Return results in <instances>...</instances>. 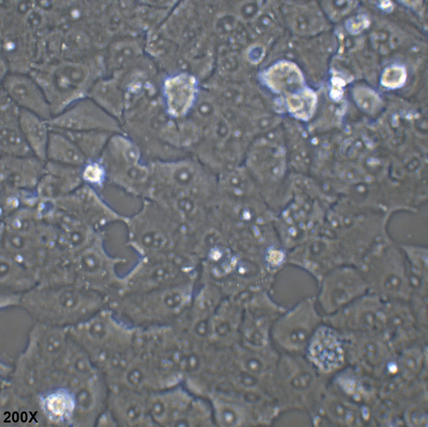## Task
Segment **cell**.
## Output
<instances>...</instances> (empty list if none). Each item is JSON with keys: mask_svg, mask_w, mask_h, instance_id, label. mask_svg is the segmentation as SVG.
Segmentation results:
<instances>
[{"mask_svg": "<svg viewBox=\"0 0 428 427\" xmlns=\"http://www.w3.org/2000/svg\"><path fill=\"white\" fill-rule=\"evenodd\" d=\"M102 294L75 284L37 286L22 296L19 306L49 322H81L105 307Z\"/></svg>", "mask_w": 428, "mask_h": 427, "instance_id": "6da1fadb", "label": "cell"}, {"mask_svg": "<svg viewBox=\"0 0 428 427\" xmlns=\"http://www.w3.org/2000/svg\"><path fill=\"white\" fill-rule=\"evenodd\" d=\"M126 245L142 258L177 250L182 240L183 226L160 204L142 200L140 209L126 216Z\"/></svg>", "mask_w": 428, "mask_h": 427, "instance_id": "7a4b0ae2", "label": "cell"}, {"mask_svg": "<svg viewBox=\"0 0 428 427\" xmlns=\"http://www.w3.org/2000/svg\"><path fill=\"white\" fill-rule=\"evenodd\" d=\"M369 292L384 301H408L410 289L407 268L400 244L386 235L379 236L356 266Z\"/></svg>", "mask_w": 428, "mask_h": 427, "instance_id": "3957f363", "label": "cell"}, {"mask_svg": "<svg viewBox=\"0 0 428 427\" xmlns=\"http://www.w3.org/2000/svg\"><path fill=\"white\" fill-rule=\"evenodd\" d=\"M190 288L184 282L147 292L115 297L106 306L137 327L149 326L180 313L188 304Z\"/></svg>", "mask_w": 428, "mask_h": 427, "instance_id": "277c9868", "label": "cell"}, {"mask_svg": "<svg viewBox=\"0 0 428 427\" xmlns=\"http://www.w3.org/2000/svg\"><path fill=\"white\" fill-rule=\"evenodd\" d=\"M148 164L150 182L146 199L160 202L183 194H193L203 200L211 197V179L198 163L180 159L154 160Z\"/></svg>", "mask_w": 428, "mask_h": 427, "instance_id": "5b68a950", "label": "cell"}, {"mask_svg": "<svg viewBox=\"0 0 428 427\" xmlns=\"http://www.w3.org/2000/svg\"><path fill=\"white\" fill-rule=\"evenodd\" d=\"M104 239V234L101 231L90 244L72 259L68 273L71 284L99 293L105 298L118 288L121 275L117 268L126 260L109 254L105 247Z\"/></svg>", "mask_w": 428, "mask_h": 427, "instance_id": "8992f818", "label": "cell"}, {"mask_svg": "<svg viewBox=\"0 0 428 427\" xmlns=\"http://www.w3.org/2000/svg\"><path fill=\"white\" fill-rule=\"evenodd\" d=\"M191 264L186 257L176 252L138 258L131 269L121 275L118 288L109 299L151 291L183 282Z\"/></svg>", "mask_w": 428, "mask_h": 427, "instance_id": "52a82bcc", "label": "cell"}, {"mask_svg": "<svg viewBox=\"0 0 428 427\" xmlns=\"http://www.w3.org/2000/svg\"><path fill=\"white\" fill-rule=\"evenodd\" d=\"M137 330V327L121 321L105 306L80 322L74 334L88 345L111 347L124 351L133 346Z\"/></svg>", "mask_w": 428, "mask_h": 427, "instance_id": "ba28073f", "label": "cell"}, {"mask_svg": "<svg viewBox=\"0 0 428 427\" xmlns=\"http://www.w3.org/2000/svg\"><path fill=\"white\" fill-rule=\"evenodd\" d=\"M47 122L51 128L65 130L104 131L113 133L120 130L117 119L91 98L80 99Z\"/></svg>", "mask_w": 428, "mask_h": 427, "instance_id": "9c48e42d", "label": "cell"}, {"mask_svg": "<svg viewBox=\"0 0 428 427\" xmlns=\"http://www.w3.org/2000/svg\"><path fill=\"white\" fill-rule=\"evenodd\" d=\"M322 300L326 309L346 306L369 292L367 284L354 265L329 276L324 283Z\"/></svg>", "mask_w": 428, "mask_h": 427, "instance_id": "30bf717a", "label": "cell"}, {"mask_svg": "<svg viewBox=\"0 0 428 427\" xmlns=\"http://www.w3.org/2000/svg\"><path fill=\"white\" fill-rule=\"evenodd\" d=\"M20 111L21 109L2 91L0 117L1 155H34L20 128Z\"/></svg>", "mask_w": 428, "mask_h": 427, "instance_id": "8fae6325", "label": "cell"}, {"mask_svg": "<svg viewBox=\"0 0 428 427\" xmlns=\"http://www.w3.org/2000/svg\"><path fill=\"white\" fill-rule=\"evenodd\" d=\"M3 90L21 109L49 120L52 117L49 104L36 81L21 75L6 77Z\"/></svg>", "mask_w": 428, "mask_h": 427, "instance_id": "7c38bea8", "label": "cell"}, {"mask_svg": "<svg viewBox=\"0 0 428 427\" xmlns=\"http://www.w3.org/2000/svg\"><path fill=\"white\" fill-rule=\"evenodd\" d=\"M45 162L34 155H1V184L27 191L35 189L44 173Z\"/></svg>", "mask_w": 428, "mask_h": 427, "instance_id": "4fadbf2b", "label": "cell"}, {"mask_svg": "<svg viewBox=\"0 0 428 427\" xmlns=\"http://www.w3.org/2000/svg\"><path fill=\"white\" fill-rule=\"evenodd\" d=\"M82 167L46 161L45 172L36 187L39 196L54 198L73 192L84 184Z\"/></svg>", "mask_w": 428, "mask_h": 427, "instance_id": "5bb4252c", "label": "cell"}, {"mask_svg": "<svg viewBox=\"0 0 428 427\" xmlns=\"http://www.w3.org/2000/svg\"><path fill=\"white\" fill-rule=\"evenodd\" d=\"M384 301L367 293L345 306V315L359 333H380Z\"/></svg>", "mask_w": 428, "mask_h": 427, "instance_id": "9a60e30c", "label": "cell"}, {"mask_svg": "<svg viewBox=\"0 0 428 427\" xmlns=\"http://www.w3.org/2000/svg\"><path fill=\"white\" fill-rule=\"evenodd\" d=\"M39 281L38 271L27 268L1 252V292L23 295L36 287Z\"/></svg>", "mask_w": 428, "mask_h": 427, "instance_id": "2e32d148", "label": "cell"}, {"mask_svg": "<svg viewBox=\"0 0 428 427\" xmlns=\"http://www.w3.org/2000/svg\"><path fill=\"white\" fill-rule=\"evenodd\" d=\"M164 94L169 113L179 117L191 109L196 94L194 78L182 73L167 78L164 84Z\"/></svg>", "mask_w": 428, "mask_h": 427, "instance_id": "e0dca14e", "label": "cell"}, {"mask_svg": "<svg viewBox=\"0 0 428 427\" xmlns=\"http://www.w3.org/2000/svg\"><path fill=\"white\" fill-rule=\"evenodd\" d=\"M309 354L319 367L329 371L342 362L343 350L337 334L330 328H320L315 333L309 348Z\"/></svg>", "mask_w": 428, "mask_h": 427, "instance_id": "ac0fdd59", "label": "cell"}, {"mask_svg": "<svg viewBox=\"0 0 428 427\" xmlns=\"http://www.w3.org/2000/svg\"><path fill=\"white\" fill-rule=\"evenodd\" d=\"M19 123L25 139L34 155L46 161V149L51 131L47 120L21 109Z\"/></svg>", "mask_w": 428, "mask_h": 427, "instance_id": "d6986e66", "label": "cell"}, {"mask_svg": "<svg viewBox=\"0 0 428 427\" xmlns=\"http://www.w3.org/2000/svg\"><path fill=\"white\" fill-rule=\"evenodd\" d=\"M50 130L46 161L82 167L88 160L76 145L61 132Z\"/></svg>", "mask_w": 428, "mask_h": 427, "instance_id": "ffe728a7", "label": "cell"}, {"mask_svg": "<svg viewBox=\"0 0 428 427\" xmlns=\"http://www.w3.org/2000/svg\"><path fill=\"white\" fill-rule=\"evenodd\" d=\"M68 137L87 160H98L113 133L104 131H70L51 128Z\"/></svg>", "mask_w": 428, "mask_h": 427, "instance_id": "44dd1931", "label": "cell"}, {"mask_svg": "<svg viewBox=\"0 0 428 427\" xmlns=\"http://www.w3.org/2000/svg\"><path fill=\"white\" fill-rule=\"evenodd\" d=\"M91 99L106 112L116 118L121 113V95L112 81H104L97 83L91 92Z\"/></svg>", "mask_w": 428, "mask_h": 427, "instance_id": "7402d4cb", "label": "cell"}, {"mask_svg": "<svg viewBox=\"0 0 428 427\" xmlns=\"http://www.w3.org/2000/svg\"><path fill=\"white\" fill-rule=\"evenodd\" d=\"M265 79L268 84L277 90L291 91L300 87L302 79L297 69L289 64H280L270 69Z\"/></svg>", "mask_w": 428, "mask_h": 427, "instance_id": "603a6c76", "label": "cell"}, {"mask_svg": "<svg viewBox=\"0 0 428 427\" xmlns=\"http://www.w3.org/2000/svg\"><path fill=\"white\" fill-rule=\"evenodd\" d=\"M214 408L218 422L221 425L235 426L241 423L242 414L235 404L225 400L216 399Z\"/></svg>", "mask_w": 428, "mask_h": 427, "instance_id": "cb8c5ba5", "label": "cell"}, {"mask_svg": "<svg viewBox=\"0 0 428 427\" xmlns=\"http://www.w3.org/2000/svg\"><path fill=\"white\" fill-rule=\"evenodd\" d=\"M81 175L83 183L93 188L107 182L105 169L98 160H88L82 167Z\"/></svg>", "mask_w": 428, "mask_h": 427, "instance_id": "d4e9b609", "label": "cell"}, {"mask_svg": "<svg viewBox=\"0 0 428 427\" xmlns=\"http://www.w3.org/2000/svg\"><path fill=\"white\" fill-rule=\"evenodd\" d=\"M288 103L292 112L301 118H306L313 110L315 97L311 93L304 92L301 95L290 96Z\"/></svg>", "mask_w": 428, "mask_h": 427, "instance_id": "484cf974", "label": "cell"}, {"mask_svg": "<svg viewBox=\"0 0 428 427\" xmlns=\"http://www.w3.org/2000/svg\"><path fill=\"white\" fill-rule=\"evenodd\" d=\"M145 407L136 398H125L121 401V416L126 423L135 424L139 423L145 415Z\"/></svg>", "mask_w": 428, "mask_h": 427, "instance_id": "4316f807", "label": "cell"}, {"mask_svg": "<svg viewBox=\"0 0 428 427\" xmlns=\"http://www.w3.org/2000/svg\"><path fill=\"white\" fill-rule=\"evenodd\" d=\"M124 378L127 384L134 388L141 387L147 380L145 371L138 365L130 366L127 368Z\"/></svg>", "mask_w": 428, "mask_h": 427, "instance_id": "83f0119b", "label": "cell"}, {"mask_svg": "<svg viewBox=\"0 0 428 427\" xmlns=\"http://www.w3.org/2000/svg\"><path fill=\"white\" fill-rule=\"evenodd\" d=\"M405 78L406 73L403 68L391 67L384 71L382 82L386 87L395 88L402 84Z\"/></svg>", "mask_w": 428, "mask_h": 427, "instance_id": "f1b7e54d", "label": "cell"}, {"mask_svg": "<svg viewBox=\"0 0 428 427\" xmlns=\"http://www.w3.org/2000/svg\"><path fill=\"white\" fill-rule=\"evenodd\" d=\"M331 414L336 419L346 423L355 421L356 414L349 406L340 402H334L329 407Z\"/></svg>", "mask_w": 428, "mask_h": 427, "instance_id": "f546056e", "label": "cell"}, {"mask_svg": "<svg viewBox=\"0 0 428 427\" xmlns=\"http://www.w3.org/2000/svg\"><path fill=\"white\" fill-rule=\"evenodd\" d=\"M355 97L359 106L367 111H374L379 106L378 98L371 91L360 89L357 91Z\"/></svg>", "mask_w": 428, "mask_h": 427, "instance_id": "4dcf8cb0", "label": "cell"}, {"mask_svg": "<svg viewBox=\"0 0 428 427\" xmlns=\"http://www.w3.org/2000/svg\"><path fill=\"white\" fill-rule=\"evenodd\" d=\"M242 366L245 371L254 375H259L264 370L263 362L257 357H245L242 361Z\"/></svg>", "mask_w": 428, "mask_h": 427, "instance_id": "1f68e13d", "label": "cell"}, {"mask_svg": "<svg viewBox=\"0 0 428 427\" xmlns=\"http://www.w3.org/2000/svg\"><path fill=\"white\" fill-rule=\"evenodd\" d=\"M419 355V352L416 348H412L403 356V366L408 373L412 374L417 370L419 362L417 358Z\"/></svg>", "mask_w": 428, "mask_h": 427, "instance_id": "d6a6232c", "label": "cell"}, {"mask_svg": "<svg viewBox=\"0 0 428 427\" xmlns=\"http://www.w3.org/2000/svg\"><path fill=\"white\" fill-rule=\"evenodd\" d=\"M192 330L198 337H205L212 331L211 323L207 319H199L193 323Z\"/></svg>", "mask_w": 428, "mask_h": 427, "instance_id": "836d02e7", "label": "cell"}, {"mask_svg": "<svg viewBox=\"0 0 428 427\" xmlns=\"http://www.w3.org/2000/svg\"><path fill=\"white\" fill-rule=\"evenodd\" d=\"M212 331L220 336H226L229 332L228 322L222 319H217L211 323Z\"/></svg>", "mask_w": 428, "mask_h": 427, "instance_id": "e575fe53", "label": "cell"}, {"mask_svg": "<svg viewBox=\"0 0 428 427\" xmlns=\"http://www.w3.org/2000/svg\"><path fill=\"white\" fill-rule=\"evenodd\" d=\"M254 375L246 372V373H241L237 377V381L242 385L251 388L255 386L257 383V380Z\"/></svg>", "mask_w": 428, "mask_h": 427, "instance_id": "d590c367", "label": "cell"}, {"mask_svg": "<svg viewBox=\"0 0 428 427\" xmlns=\"http://www.w3.org/2000/svg\"><path fill=\"white\" fill-rule=\"evenodd\" d=\"M270 253V261L273 265H277L280 263L283 259V254L281 251L273 249Z\"/></svg>", "mask_w": 428, "mask_h": 427, "instance_id": "8d00e7d4", "label": "cell"}]
</instances>
